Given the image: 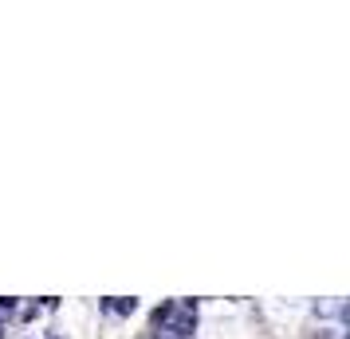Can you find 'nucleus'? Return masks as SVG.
<instances>
[{"instance_id":"7ed1b4c3","label":"nucleus","mask_w":350,"mask_h":339,"mask_svg":"<svg viewBox=\"0 0 350 339\" xmlns=\"http://www.w3.org/2000/svg\"><path fill=\"white\" fill-rule=\"evenodd\" d=\"M12 307H16V300H0V320H4V316H8Z\"/></svg>"},{"instance_id":"f03ea898","label":"nucleus","mask_w":350,"mask_h":339,"mask_svg":"<svg viewBox=\"0 0 350 339\" xmlns=\"http://www.w3.org/2000/svg\"><path fill=\"white\" fill-rule=\"evenodd\" d=\"M154 339H185V336H177V331H174V327H170V323H161V331H158V336H154Z\"/></svg>"},{"instance_id":"20e7f679","label":"nucleus","mask_w":350,"mask_h":339,"mask_svg":"<svg viewBox=\"0 0 350 339\" xmlns=\"http://www.w3.org/2000/svg\"><path fill=\"white\" fill-rule=\"evenodd\" d=\"M0 336H4V323H0Z\"/></svg>"},{"instance_id":"f257e3e1","label":"nucleus","mask_w":350,"mask_h":339,"mask_svg":"<svg viewBox=\"0 0 350 339\" xmlns=\"http://www.w3.org/2000/svg\"><path fill=\"white\" fill-rule=\"evenodd\" d=\"M107 307H114L118 316H130V312L138 307V300H134V296H111V304H107Z\"/></svg>"}]
</instances>
